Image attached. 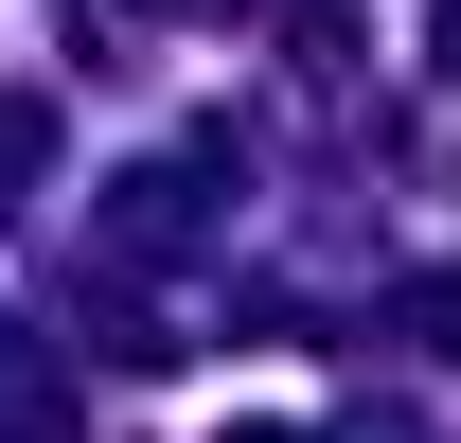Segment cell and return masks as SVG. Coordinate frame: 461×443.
Returning a JSON list of instances; mask_svg holds the SVG:
<instances>
[{"label": "cell", "instance_id": "obj_1", "mask_svg": "<svg viewBox=\"0 0 461 443\" xmlns=\"http://www.w3.org/2000/svg\"><path fill=\"white\" fill-rule=\"evenodd\" d=\"M230 443H302V426H230Z\"/></svg>", "mask_w": 461, "mask_h": 443}]
</instances>
